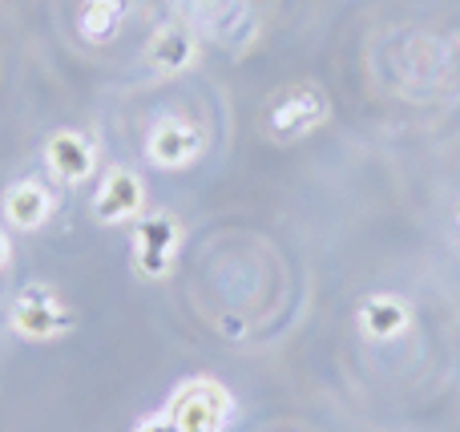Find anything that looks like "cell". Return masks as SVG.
<instances>
[{"instance_id":"3","label":"cell","mask_w":460,"mask_h":432,"mask_svg":"<svg viewBox=\"0 0 460 432\" xmlns=\"http://www.w3.org/2000/svg\"><path fill=\"white\" fill-rule=\"evenodd\" d=\"M327 113H332V101H327V93L319 85H291L287 93H279L275 101L267 105V113H262V134L279 145L299 142L311 129L323 126Z\"/></svg>"},{"instance_id":"5","label":"cell","mask_w":460,"mask_h":432,"mask_svg":"<svg viewBox=\"0 0 460 432\" xmlns=\"http://www.w3.org/2000/svg\"><path fill=\"white\" fill-rule=\"evenodd\" d=\"M207 129L199 126V121L190 118H158L150 126V134H146V158H150V166L166 170V174H174V170H186L194 166V162L207 154Z\"/></svg>"},{"instance_id":"9","label":"cell","mask_w":460,"mask_h":432,"mask_svg":"<svg viewBox=\"0 0 460 432\" xmlns=\"http://www.w3.org/2000/svg\"><path fill=\"white\" fill-rule=\"evenodd\" d=\"M356 323H359V336L372 339V344H384V339H396L412 328V304L396 291H376L359 304L356 312Z\"/></svg>"},{"instance_id":"6","label":"cell","mask_w":460,"mask_h":432,"mask_svg":"<svg viewBox=\"0 0 460 432\" xmlns=\"http://www.w3.org/2000/svg\"><path fill=\"white\" fill-rule=\"evenodd\" d=\"M89 215H93V223H102V226L142 218L146 215V182H142V174L129 170V166H110L102 174V182H97V190H93Z\"/></svg>"},{"instance_id":"10","label":"cell","mask_w":460,"mask_h":432,"mask_svg":"<svg viewBox=\"0 0 460 432\" xmlns=\"http://www.w3.org/2000/svg\"><path fill=\"white\" fill-rule=\"evenodd\" d=\"M146 57H150V65L158 73L174 77V73L190 69V65L199 61V37H194L186 24H178V21L158 24V32H154L150 45H146Z\"/></svg>"},{"instance_id":"14","label":"cell","mask_w":460,"mask_h":432,"mask_svg":"<svg viewBox=\"0 0 460 432\" xmlns=\"http://www.w3.org/2000/svg\"><path fill=\"white\" fill-rule=\"evenodd\" d=\"M456 226H460V207H456Z\"/></svg>"},{"instance_id":"4","label":"cell","mask_w":460,"mask_h":432,"mask_svg":"<svg viewBox=\"0 0 460 432\" xmlns=\"http://www.w3.org/2000/svg\"><path fill=\"white\" fill-rule=\"evenodd\" d=\"M182 223L166 210H146L129 234V263L142 279H166L182 247Z\"/></svg>"},{"instance_id":"8","label":"cell","mask_w":460,"mask_h":432,"mask_svg":"<svg viewBox=\"0 0 460 432\" xmlns=\"http://www.w3.org/2000/svg\"><path fill=\"white\" fill-rule=\"evenodd\" d=\"M53 210H57V198L40 178H21V182H13L0 194V215L16 231H40L53 218Z\"/></svg>"},{"instance_id":"2","label":"cell","mask_w":460,"mask_h":432,"mask_svg":"<svg viewBox=\"0 0 460 432\" xmlns=\"http://www.w3.org/2000/svg\"><path fill=\"white\" fill-rule=\"evenodd\" d=\"M13 331L29 344H49V339H61L77 328V315L73 307L57 295L49 283H29L21 287V295L13 299V315H8Z\"/></svg>"},{"instance_id":"13","label":"cell","mask_w":460,"mask_h":432,"mask_svg":"<svg viewBox=\"0 0 460 432\" xmlns=\"http://www.w3.org/2000/svg\"><path fill=\"white\" fill-rule=\"evenodd\" d=\"M8 259H13V242H8V234L0 231V271L8 267Z\"/></svg>"},{"instance_id":"12","label":"cell","mask_w":460,"mask_h":432,"mask_svg":"<svg viewBox=\"0 0 460 432\" xmlns=\"http://www.w3.org/2000/svg\"><path fill=\"white\" fill-rule=\"evenodd\" d=\"M134 432H178V428H174V420H170L166 412H150V417L137 420Z\"/></svg>"},{"instance_id":"7","label":"cell","mask_w":460,"mask_h":432,"mask_svg":"<svg viewBox=\"0 0 460 432\" xmlns=\"http://www.w3.org/2000/svg\"><path fill=\"white\" fill-rule=\"evenodd\" d=\"M45 166H49V174L65 186L89 182L97 170L93 137H85L81 129H57V134L45 142Z\"/></svg>"},{"instance_id":"11","label":"cell","mask_w":460,"mask_h":432,"mask_svg":"<svg viewBox=\"0 0 460 432\" xmlns=\"http://www.w3.org/2000/svg\"><path fill=\"white\" fill-rule=\"evenodd\" d=\"M126 0H81L77 8V29L85 40H110L113 32L121 29V21H126Z\"/></svg>"},{"instance_id":"1","label":"cell","mask_w":460,"mask_h":432,"mask_svg":"<svg viewBox=\"0 0 460 432\" xmlns=\"http://www.w3.org/2000/svg\"><path fill=\"white\" fill-rule=\"evenodd\" d=\"M166 412L178 432H223L230 412H234V396L223 380L215 376H194L170 392Z\"/></svg>"}]
</instances>
